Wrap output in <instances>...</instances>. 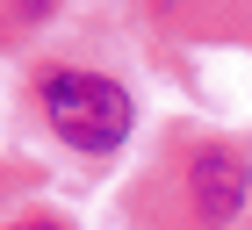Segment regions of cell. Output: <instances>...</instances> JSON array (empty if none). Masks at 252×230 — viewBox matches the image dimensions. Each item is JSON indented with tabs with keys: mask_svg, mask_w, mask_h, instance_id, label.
<instances>
[{
	"mask_svg": "<svg viewBox=\"0 0 252 230\" xmlns=\"http://www.w3.org/2000/svg\"><path fill=\"white\" fill-rule=\"evenodd\" d=\"M22 230H58V223H22Z\"/></svg>",
	"mask_w": 252,
	"mask_h": 230,
	"instance_id": "obj_4",
	"label": "cell"
},
{
	"mask_svg": "<svg viewBox=\"0 0 252 230\" xmlns=\"http://www.w3.org/2000/svg\"><path fill=\"white\" fill-rule=\"evenodd\" d=\"M15 7H22L29 22H36V15H51V0H15Z\"/></svg>",
	"mask_w": 252,
	"mask_h": 230,
	"instance_id": "obj_3",
	"label": "cell"
},
{
	"mask_svg": "<svg viewBox=\"0 0 252 230\" xmlns=\"http://www.w3.org/2000/svg\"><path fill=\"white\" fill-rule=\"evenodd\" d=\"M188 187H194V209H202V223H231V216H238V201H245V187H252V172H245V158H238V151L209 144V151L194 158Z\"/></svg>",
	"mask_w": 252,
	"mask_h": 230,
	"instance_id": "obj_2",
	"label": "cell"
},
{
	"mask_svg": "<svg viewBox=\"0 0 252 230\" xmlns=\"http://www.w3.org/2000/svg\"><path fill=\"white\" fill-rule=\"evenodd\" d=\"M43 115L72 151H116L130 137V94L94 72H51L43 79Z\"/></svg>",
	"mask_w": 252,
	"mask_h": 230,
	"instance_id": "obj_1",
	"label": "cell"
}]
</instances>
